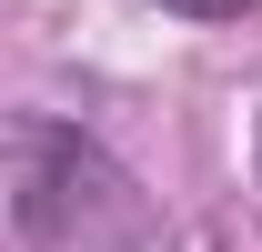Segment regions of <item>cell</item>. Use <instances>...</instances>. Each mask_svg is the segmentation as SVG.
I'll return each instance as SVG.
<instances>
[{"label": "cell", "instance_id": "1", "mask_svg": "<svg viewBox=\"0 0 262 252\" xmlns=\"http://www.w3.org/2000/svg\"><path fill=\"white\" fill-rule=\"evenodd\" d=\"M101 222H131V182L61 121L20 131V232L31 242H61V232H101Z\"/></svg>", "mask_w": 262, "mask_h": 252}, {"label": "cell", "instance_id": "2", "mask_svg": "<svg viewBox=\"0 0 262 252\" xmlns=\"http://www.w3.org/2000/svg\"><path fill=\"white\" fill-rule=\"evenodd\" d=\"M171 20H242V10H252V0H162Z\"/></svg>", "mask_w": 262, "mask_h": 252}]
</instances>
